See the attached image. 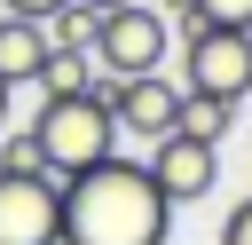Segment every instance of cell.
I'll return each instance as SVG.
<instances>
[{
	"mask_svg": "<svg viewBox=\"0 0 252 245\" xmlns=\"http://www.w3.org/2000/svg\"><path fill=\"white\" fill-rule=\"evenodd\" d=\"M87 8H102V16H110V8H126V0H87Z\"/></svg>",
	"mask_w": 252,
	"mask_h": 245,
	"instance_id": "17",
	"label": "cell"
},
{
	"mask_svg": "<svg viewBox=\"0 0 252 245\" xmlns=\"http://www.w3.org/2000/svg\"><path fill=\"white\" fill-rule=\"evenodd\" d=\"M165 229H173V205L150 182V166L126 150L63 182V245H165Z\"/></svg>",
	"mask_w": 252,
	"mask_h": 245,
	"instance_id": "1",
	"label": "cell"
},
{
	"mask_svg": "<svg viewBox=\"0 0 252 245\" xmlns=\"http://www.w3.org/2000/svg\"><path fill=\"white\" fill-rule=\"evenodd\" d=\"M110 119H118V134H134V142H158V134H173V119H181V87H173L165 71L110 79Z\"/></svg>",
	"mask_w": 252,
	"mask_h": 245,
	"instance_id": "7",
	"label": "cell"
},
{
	"mask_svg": "<svg viewBox=\"0 0 252 245\" xmlns=\"http://www.w3.org/2000/svg\"><path fill=\"white\" fill-rule=\"evenodd\" d=\"M181 79H189V95L244 103L252 95V32L244 24H197L181 47Z\"/></svg>",
	"mask_w": 252,
	"mask_h": 245,
	"instance_id": "3",
	"label": "cell"
},
{
	"mask_svg": "<svg viewBox=\"0 0 252 245\" xmlns=\"http://www.w3.org/2000/svg\"><path fill=\"white\" fill-rule=\"evenodd\" d=\"M142 166H150V182L165 190V205H189V198H205V190L220 182V150H213V142H197V134H181V126H173V134H158Z\"/></svg>",
	"mask_w": 252,
	"mask_h": 245,
	"instance_id": "6",
	"label": "cell"
},
{
	"mask_svg": "<svg viewBox=\"0 0 252 245\" xmlns=\"http://www.w3.org/2000/svg\"><path fill=\"white\" fill-rule=\"evenodd\" d=\"M32 134H39V158H47V174H55V182H71V174L102 166V158L126 142V134H118V119H110V79H94L87 95H39Z\"/></svg>",
	"mask_w": 252,
	"mask_h": 245,
	"instance_id": "2",
	"label": "cell"
},
{
	"mask_svg": "<svg viewBox=\"0 0 252 245\" xmlns=\"http://www.w3.org/2000/svg\"><path fill=\"white\" fill-rule=\"evenodd\" d=\"M0 166H8V174H47L39 134H32V126H0Z\"/></svg>",
	"mask_w": 252,
	"mask_h": 245,
	"instance_id": "12",
	"label": "cell"
},
{
	"mask_svg": "<svg viewBox=\"0 0 252 245\" xmlns=\"http://www.w3.org/2000/svg\"><path fill=\"white\" fill-rule=\"evenodd\" d=\"M63 0H0V16H32V24H47Z\"/></svg>",
	"mask_w": 252,
	"mask_h": 245,
	"instance_id": "15",
	"label": "cell"
},
{
	"mask_svg": "<svg viewBox=\"0 0 252 245\" xmlns=\"http://www.w3.org/2000/svg\"><path fill=\"white\" fill-rule=\"evenodd\" d=\"M94 71L102 79H142V71H165V16L150 8V0H126V8H110L102 16V32H94Z\"/></svg>",
	"mask_w": 252,
	"mask_h": 245,
	"instance_id": "4",
	"label": "cell"
},
{
	"mask_svg": "<svg viewBox=\"0 0 252 245\" xmlns=\"http://www.w3.org/2000/svg\"><path fill=\"white\" fill-rule=\"evenodd\" d=\"M173 126H181V134H197V142H213V150H220V134H228V126H236V103H220V95H189V87H181V119H173Z\"/></svg>",
	"mask_w": 252,
	"mask_h": 245,
	"instance_id": "10",
	"label": "cell"
},
{
	"mask_svg": "<svg viewBox=\"0 0 252 245\" xmlns=\"http://www.w3.org/2000/svg\"><path fill=\"white\" fill-rule=\"evenodd\" d=\"M0 245H63V182L0 166Z\"/></svg>",
	"mask_w": 252,
	"mask_h": 245,
	"instance_id": "5",
	"label": "cell"
},
{
	"mask_svg": "<svg viewBox=\"0 0 252 245\" xmlns=\"http://www.w3.org/2000/svg\"><path fill=\"white\" fill-rule=\"evenodd\" d=\"M39 63H47V24H32V16H0V79H8V87H32Z\"/></svg>",
	"mask_w": 252,
	"mask_h": 245,
	"instance_id": "8",
	"label": "cell"
},
{
	"mask_svg": "<svg viewBox=\"0 0 252 245\" xmlns=\"http://www.w3.org/2000/svg\"><path fill=\"white\" fill-rule=\"evenodd\" d=\"M197 16H205V24H244V32H252V0H197Z\"/></svg>",
	"mask_w": 252,
	"mask_h": 245,
	"instance_id": "13",
	"label": "cell"
},
{
	"mask_svg": "<svg viewBox=\"0 0 252 245\" xmlns=\"http://www.w3.org/2000/svg\"><path fill=\"white\" fill-rule=\"evenodd\" d=\"M94 32H102V8H87V0H63L47 16V47H94Z\"/></svg>",
	"mask_w": 252,
	"mask_h": 245,
	"instance_id": "11",
	"label": "cell"
},
{
	"mask_svg": "<svg viewBox=\"0 0 252 245\" xmlns=\"http://www.w3.org/2000/svg\"><path fill=\"white\" fill-rule=\"evenodd\" d=\"M94 79H102V71H94V55H87V47H47V63H39V79H32V87H39V95H87Z\"/></svg>",
	"mask_w": 252,
	"mask_h": 245,
	"instance_id": "9",
	"label": "cell"
},
{
	"mask_svg": "<svg viewBox=\"0 0 252 245\" xmlns=\"http://www.w3.org/2000/svg\"><path fill=\"white\" fill-rule=\"evenodd\" d=\"M220 245H252V198H236V205H228V221H220Z\"/></svg>",
	"mask_w": 252,
	"mask_h": 245,
	"instance_id": "14",
	"label": "cell"
},
{
	"mask_svg": "<svg viewBox=\"0 0 252 245\" xmlns=\"http://www.w3.org/2000/svg\"><path fill=\"white\" fill-rule=\"evenodd\" d=\"M8 95H16V87H8V79H0V126H8Z\"/></svg>",
	"mask_w": 252,
	"mask_h": 245,
	"instance_id": "16",
	"label": "cell"
}]
</instances>
